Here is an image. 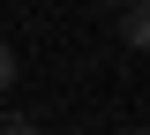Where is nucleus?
<instances>
[{"mask_svg":"<svg viewBox=\"0 0 150 135\" xmlns=\"http://www.w3.org/2000/svg\"><path fill=\"white\" fill-rule=\"evenodd\" d=\"M8 83H15V53L0 45V90H8Z\"/></svg>","mask_w":150,"mask_h":135,"instance_id":"obj_2","label":"nucleus"},{"mask_svg":"<svg viewBox=\"0 0 150 135\" xmlns=\"http://www.w3.org/2000/svg\"><path fill=\"white\" fill-rule=\"evenodd\" d=\"M120 45L150 53V0H120Z\"/></svg>","mask_w":150,"mask_h":135,"instance_id":"obj_1","label":"nucleus"},{"mask_svg":"<svg viewBox=\"0 0 150 135\" xmlns=\"http://www.w3.org/2000/svg\"><path fill=\"white\" fill-rule=\"evenodd\" d=\"M112 8H120V0H112Z\"/></svg>","mask_w":150,"mask_h":135,"instance_id":"obj_4","label":"nucleus"},{"mask_svg":"<svg viewBox=\"0 0 150 135\" xmlns=\"http://www.w3.org/2000/svg\"><path fill=\"white\" fill-rule=\"evenodd\" d=\"M0 135H30V120H15V113H8V120H0Z\"/></svg>","mask_w":150,"mask_h":135,"instance_id":"obj_3","label":"nucleus"}]
</instances>
